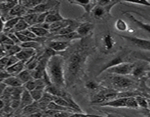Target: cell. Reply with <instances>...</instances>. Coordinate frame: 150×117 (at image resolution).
<instances>
[{
  "label": "cell",
  "mask_w": 150,
  "mask_h": 117,
  "mask_svg": "<svg viewBox=\"0 0 150 117\" xmlns=\"http://www.w3.org/2000/svg\"><path fill=\"white\" fill-rule=\"evenodd\" d=\"M42 0H22V1H18V4H21L22 7L26 8V10H32L35 8L37 5L40 4L42 2Z\"/></svg>",
  "instance_id": "484cf974"
},
{
  "label": "cell",
  "mask_w": 150,
  "mask_h": 117,
  "mask_svg": "<svg viewBox=\"0 0 150 117\" xmlns=\"http://www.w3.org/2000/svg\"><path fill=\"white\" fill-rule=\"evenodd\" d=\"M146 67L144 65H135L131 75L135 77H139L142 76L146 72Z\"/></svg>",
  "instance_id": "836d02e7"
},
{
  "label": "cell",
  "mask_w": 150,
  "mask_h": 117,
  "mask_svg": "<svg viewBox=\"0 0 150 117\" xmlns=\"http://www.w3.org/2000/svg\"><path fill=\"white\" fill-rule=\"evenodd\" d=\"M19 33L22 34L23 35H24V36L27 37L28 38H29V39H39V37H37L36 35H35V34L33 33V32H32V31L30 30V29L28 28L27 29H25V30L22 31V32H19Z\"/></svg>",
  "instance_id": "ab89813d"
},
{
  "label": "cell",
  "mask_w": 150,
  "mask_h": 117,
  "mask_svg": "<svg viewBox=\"0 0 150 117\" xmlns=\"http://www.w3.org/2000/svg\"><path fill=\"white\" fill-rule=\"evenodd\" d=\"M72 113L70 111H58L54 114V117H69Z\"/></svg>",
  "instance_id": "f6af8a7d"
},
{
  "label": "cell",
  "mask_w": 150,
  "mask_h": 117,
  "mask_svg": "<svg viewBox=\"0 0 150 117\" xmlns=\"http://www.w3.org/2000/svg\"><path fill=\"white\" fill-rule=\"evenodd\" d=\"M125 62H127V61H125V56L123 55V54H120V55H118L117 56H116L115 58H112V59H111V61H108L107 64H105V65L104 66V67L101 69L100 71L98 73V75H100L101 73H103L104 71H106L108 69L111 68V67H114V66L116 65H118V64H122V63Z\"/></svg>",
  "instance_id": "4fadbf2b"
},
{
  "label": "cell",
  "mask_w": 150,
  "mask_h": 117,
  "mask_svg": "<svg viewBox=\"0 0 150 117\" xmlns=\"http://www.w3.org/2000/svg\"><path fill=\"white\" fill-rule=\"evenodd\" d=\"M60 2L58 1H42L34 9L28 10L27 13H42L50 11L54 8Z\"/></svg>",
  "instance_id": "ba28073f"
},
{
  "label": "cell",
  "mask_w": 150,
  "mask_h": 117,
  "mask_svg": "<svg viewBox=\"0 0 150 117\" xmlns=\"http://www.w3.org/2000/svg\"><path fill=\"white\" fill-rule=\"evenodd\" d=\"M36 50L29 49V48H21V50L15 56L17 57L19 61H23L26 63L31 58H33L35 56H36Z\"/></svg>",
  "instance_id": "8fae6325"
},
{
  "label": "cell",
  "mask_w": 150,
  "mask_h": 117,
  "mask_svg": "<svg viewBox=\"0 0 150 117\" xmlns=\"http://www.w3.org/2000/svg\"><path fill=\"white\" fill-rule=\"evenodd\" d=\"M70 4H76V5L81 6L83 8L85 11V14L89 15L92 12V9L95 7V6L97 4V1H77V0H73V1H68Z\"/></svg>",
  "instance_id": "7c38bea8"
},
{
  "label": "cell",
  "mask_w": 150,
  "mask_h": 117,
  "mask_svg": "<svg viewBox=\"0 0 150 117\" xmlns=\"http://www.w3.org/2000/svg\"><path fill=\"white\" fill-rule=\"evenodd\" d=\"M81 61V56L78 52L73 53L70 56L67 70H68L69 75L71 78H74L78 74L79 70H80Z\"/></svg>",
  "instance_id": "3957f363"
},
{
  "label": "cell",
  "mask_w": 150,
  "mask_h": 117,
  "mask_svg": "<svg viewBox=\"0 0 150 117\" xmlns=\"http://www.w3.org/2000/svg\"><path fill=\"white\" fill-rule=\"evenodd\" d=\"M121 1H117V2L114 3V4H111L109 6H107V7H103V6H101L100 4H98L97 3L96 5L95 6L93 9H92V12L91 13H92V16L97 20H102V19L104 18V17L107 16V15H110L111 13V10L112 9V7H114L115 4H118V3H120Z\"/></svg>",
  "instance_id": "5b68a950"
},
{
  "label": "cell",
  "mask_w": 150,
  "mask_h": 117,
  "mask_svg": "<svg viewBox=\"0 0 150 117\" xmlns=\"http://www.w3.org/2000/svg\"><path fill=\"white\" fill-rule=\"evenodd\" d=\"M8 59L9 56H4L0 58V70H6Z\"/></svg>",
  "instance_id": "ee69618b"
},
{
  "label": "cell",
  "mask_w": 150,
  "mask_h": 117,
  "mask_svg": "<svg viewBox=\"0 0 150 117\" xmlns=\"http://www.w3.org/2000/svg\"><path fill=\"white\" fill-rule=\"evenodd\" d=\"M18 61L19 60L18 59V58L16 56H9V59H8V61H7L6 69H7V67H10V66L15 64L16 63H17Z\"/></svg>",
  "instance_id": "bcb514c9"
},
{
  "label": "cell",
  "mask_w": 150,
  "mask_h": 117,
  "mask_svg": "<svg viewBox=\"0 0 150 117\" xmlns=\"http://www.w3.org/2000/svg\"><path fill=\"white\" fill-rule=\"evenodd\" d=\"M26 62L23 61H18L17 63H16L13 65L7 67L6 69V71L11 75H17L19 73L23 70V68L25 67Z\"/></svg>",
  "instance_id": "e0dca14e"
},
{
  "label": "cell",
  "mask_w": 150,
  "mask_h": 117,
  "mask_svg": "<svg viewBox=\"0 0 150 117\" xmlns=\"http://www.w3.org/2000/svg\"><path fill=\"white\" fill-rule=\"evenodd\" d=\"M34 102V100L32 99V97H31L30 93L29 91L26 90L25 89H23L20 98V108L23 109L24 107L27 106V105H31Z\"/></svg>",
  "instance_id": "2e32d148"
},
{
  "label": "cell",
  "mask_w": 150,
  "mask_h": 117,
  "mask_svg": "<svg viewBox=\"0 0 150 117\" xmlns=\"http://www.w3.org/2000/svg\"><path fill=\"white\" fill-rule=\"evenodd\" d=\"M2 48L4 49V52H5L6 56H15L17 53H18L21 50V48L18 45H3Z\"/></svg>",
  "instance_id": "cb8c5ba5"
},
{
  "label": "cell",
  "mask_w": 150,
  "mask_h": 117,
  "mask_svg": "<svg viewBox=\"0 0 150 117\" xmlns=\"http://www.w3.org/2000/svg\"><path fill=\"white\" fill-rule=\"evenodd\" d=\"M105 116H98L95 115V117H119L118 116L115 115L114 113H105Z\"/></svg>",
  "instance_id": "816d5d0a"
},
{
  "label": "cell",
  "mask_w": 150,
  "mask_h": 117,
  "mask_svg": "<svg viewBox=\"0 0 150 117\" xmlns=\"http://www.w3.org/2000/svg\"><path fill=\"white\" fill-rule=\"evenodd\" d=\"M1 48H2V46H1V44H0V49H1Z\"/></svg>",
  "instance_id": "91938a15"
},
{
  "label": "cell",
  "mask_w": 150,
  "mask_h": 117,
  "mask_svg": "<svg viewBox=\"0 0 150 117\" xmlns=\"http://www.w3.org/2000/svg\"><path fill=\"white\" fill-rule=\"evenodd\" d=\"M28 10L22 7L21 4L18 3L16 5H15L11 10L9 11L8 13V17L9 18H13V17H18V18H22L23 16L27 13Z\"/></svg>",
  "instance_id": "9a60e30c"
},
{
  "label": "cell",
  "mask_w": 150,
  "mask_h": 117,
  "mask_svg": "<svg viewBox=\"0 0 150 117\" xmlns=\"http://www.w3.org/2000/svg\"><path fill=\"white\" fill-rule=\"evenodd\" d=\"M19 106H20V99H12V100L10 102V108L16 109Z\"/></svg>",
  "instance_id": "c3c4849f"
},
{
  "label": "cell",
  "mask_w": 150,
  "mask_h": 117,
  "mask_svg": "<svg viewBox=\"0 0 150 117\" xmlns=\"http://www.w3.org/2000/svg\"><path fill=\"white\" fill-rule=\"evenodd\" d=\"M18 3V1H0V13L8 15L9 11Z\"/></svg>",
  "instance_id": "44dd1931"
},
{
  "label": "cell",
  "mask_w": 150,
  "mask_h": 117,
  "mask_svg": "<svg viewBox=\"0 0 150 117\" xmlns=\"http://www.w3.org/2000/svg\"><path fill=\"white\" fill-rule=\"evenodd\" d=\"M118 97V93L114 91H108V92H100L99 94L93 97L92 99V103L102 104L108 101L113 100Z\"/></svg>",
  "instance_id": "8992f818"
},
{
  "label": "cell",
  "mask_w": 150,
  "mask_h": 117,
  "mask_svg": "<svg viewBox=\"0 0 150 117\" xmlns=\"http://www.w3.org/2000/svg\"><path fill=\"white\" fill-rule=\"evenodd\" d=\"M4 22L1 18H0V33L4 32Z\"/></svg>",
  "instance_id": "db71d44e"
},
{
  "label": "cell",
  "mask_w": 150,
  "mask_h": 117,
  "mask_svg": "<svg viewBox=\"0 0 150 117\" xmlns=\"http://www.w3.org/2000/svg\"><path fill=\"white\" fill-rule=\"evenodd\" d=\"M120 3H127V4H141V5L150 7V1H146V0H142V1H121Z\"/></svg>",
  "instance_id": "7bdbcfd3"
},
{
  "label": "cell",
  "mask_w": 150,
  "mask_h": 117,
  "mask_svg": "<svg viewBox=\"0 0 150 117\" xmlns=\"http://www.w3.org/2000/svg\"><path fill=\"white\" fill-rule=\"evenodd\" d=\"M34 34L37 36V37L39 38H42L43 37L47 36L48 34L50 33V32L47 29H44V28L40 27V26H30L29 28Z\"/></svg>",
  "instance_id": "4316f807"
},
{
  "label": "cell",
  "mask_w": 150,
  "mask_h": 117,
  "mask_svg": "<svg viewBox=\"0 0 150 117\" xmlns=\"http://www.w3.org/2000/svg\"><path fill=\"white\" fill-rule=\"evenodd\" d=\"M39 13H26L25 16L22 17V18L26 22L28 25L30 26H33L36 24L37 19H38Z\"/></svg>",
  "instance_id": "83f0119b"
},
{
  "label": "cell",
  "mask_w": 150,
  "mask_h": 117,
  "mask_svg": "<svg viewBox=\"0 0 150 117\" xmlns=\"http://www.w3.org/2000/svg\"><path fill=\"white\" fill-rule=\"evenodd\" d=\"M135 65L136 64H133V63L125 62L111 67V68L108 69L106 71L108 72V73L115 75L125 76L131 74Z\"/></svg>",
  "instance_id": "7a4b0ae2"
},
{
  "label": "cell",
  "mask_w": 150,
  "mask_h": 117,
  "mask_svg": "<svg viewBox=\"0 0 150 117\" xmlns=\"http://www.w3.org/2000/svg\"><path fill=\"white\" fill-rule=\"evenodd\" d=\"M70 42H67V41L62 40H51L47 42V46L48 48L53 50L54 51H64L70 46Z\"/></svg>",
  "instance_id": "30bf717a"
},
{
  "label": "cell",
  "mask_w": 150,
  "mask_h": 117,
  "mask_svg": "<svg viewBox=\"0 0 150 117\" xmlns=\"http://www.w3.org/2000/svg\"><path fill=\"white\" fill-rule=\"evenodd\" d=\"M6 88H7L6 84H4V83H3V81L0 82V97L2 96L3 93H4V90H5Z\"/></svg>",
  "instance_id": "f907efd6"
},
{
  "label": "cell",
  "mask_w": 150,
  "mask_h": 117,
  "mask_svg": "<svg viewBox=\"0 0 150 117\" xmlns=\"http://www.w3.org/2000/svg\"><path fill=\"white\" fill-rule=\"evenodd\" d=\"M144 115L146 116H148V117H150V110H149V111H147V113H145Z\"/></svg>",
  "instance_id": "9f6ffc18"
},
{
  "label": "cell",
  "mask_w": 150,
  "mask_h": 117,
  "mask_svg": "<svg viewBox=\"0 0 150 117\" xmlns=\"http://www.w3.org/2000/svg\"><path fill=\"white\" fill-rule=\"evenodd\" d=\"M28 28H29V25L26 23V22L22 18H21L20 20H19L18 22L17 23V24L16 25V26L13 28V29L10 32H13V33H16V32H22V31L25 30V29H27Z\"/></svg>",
  "instance_id": "f546056e"
},
{
  "label": "cell",
  "mask_w": 150,
  "mask_h": 117,
  "mask_svg": "<svg viewBox=\"0 0 150 117\" xmlns=\"http://www.w3.org/2000/svg\"><path fill=\"white\" fill-rule=\"evenodd\" d=\"M3 83L6 84L7 86H10V87H21L23 86V83L21 82V80L18 78L16 75H11L8 77L7 78L4 79L3 80Z\"/></svg>",
  "instance_id": "7402d4cb"
},
{
  "label": "cell",
  "mask_w": 150,
  "mask_h": 117,
  "mask_svg": "<svg viewBox=\"0 0 150 117\" xmlns=\"http://www.w3.org/2000/svg\"><path fill=\"white\" fill-rule=\"evenodd\" d=\"M59 4L60 3H59L54 8H53L52 10L50 11L49 14L46 16L45 23H56V22L61 21V20H63L65 19L64 18H63L61 14H60Z\"/></svg>",
  "instance_id": "9c48e42d"
},
{
  "label": "cell",
  "mask_w": 150,
  "mask_h": 117,
  "mask_svg": "<svg viewBox=\"0 0 150 117\" xmlns=\"http://www.w3.org/2000/svg\"><path fill=\"white\" fill-rule=\"evenodd\" d=\"M119 36L122 39H125L130 43L136 45L138 48L144 50V51H150V40L142 39V38L136 37H130L127 35H122L119 34Z\"/></svg>",
  "instance_id": "277c9868"
},
{
  "label": "cell",
  "mask_w": 150,
  "mask_h": 117,
  "mask_svg": "<svg viewBox=\"0 0 150 117\" xmlns=\"http://www.w3.org/2000/svg\"><path fill=\"white\" fill-rule=\"evenodd\" d=\"M21 18L18 17H13L7 19L5 22H4V33L7 32H10L13 29V28L16 26L18 20H20Z\"/></svg>",
  "instance_id": "d4e9b609"
},
{
  "label": "cell",
  "mask_w": 150,
  "mask_h": 117,
  "mask_svg": "<svg viewBox=\"0 0 150 117\" xmlns=\"http://www.w3.org/2000/svg\"><path fill=\"white\" fill-rule=\"evenodd\" d=\"M23 86L24 87L23 89L29 91V92H31V91L34 90L36 88V80H35V79H31L30 80L25 83Z\"/></svg>",
  "instance_id": "f35d334b"
},
{
  "label": "cell",
  "mask_w": 150,
  "mask_h": 117,
  "mask_svg": "<svg viewBox=\"0 0 150 117\" xmlns=\"http://www.w3.org/2000/svg\"><path fill=\"white\" fill-rule=\"evenodd\" d=\"M1 13H0V18H1Z\"/></svg>",
  "instance_id": "94428289"
},
{
  "label": "cell",
  "mask_w": 150,
  "mask_h": 117,
  "mask_svg": "<svg viewBox=\"0 0 150 117\" xmlns=\"http://www.w3.org/2000/svg\"><path fill=\"white\" fill-rule=\"evenodd\" d=\"M82 37H81L77 32H71V33L67 34V35H57L52 38V39H55L57 40H62V41H67V42H71V40L76 39H80Z\"/></svg>",
  "instance_id": "ffe728a7"
},
{
  "label": "cell",
  "mask_w": 150,
  "mask_h": 117,
  "mask_svg": "<svg viewBox=\"0 0 150 117\" xmlns=\"http://www.w3.org/2000/svg\"><path fill=\"white\" fill-rule=\"evenodd\" d=\"M103 47L106 51H110L114 48V45L116 44L115 40L111 34H106L103 37Z\"/></svg>",
  "instance_id": "603a6c76"
},
{
  "label": "cell",
  "mask_w": 150,
  "mask_h": 117,
  "mask_svg": "<svg viewBox=\"0 0 150 117\" xmlns=\"http://www.w3.org/2000/svg\"><path fill=\"white\" fill-rule=\"evenodd\" d=\"M125 14L126 16H127V17L132 22H133L136 26H139V27L140 28V29H142V30L145 31V32L150 34V24H149V23H144V22L141 21V20H139V19L136 18V17H134V16L132 14H130V13H126Z\"/></svg>",
  "instance_id": "d6986e66"
},
{
  "label": "cell",
  "mask_w": 150,
  "mask_h": 117,
  "mask_svg": "<svg viewBox=\"0 0 150 117\" xmlns=\"http://www.w3.org/2000/svg\"><path fill=\"white\" fill-rule=\"evenodd\" d=\"M126 105H127V108H134V109L139 108V105H138L137 101H136L135 97H127Z\"/></svg>",
  "instance_id": "74e56055"
},
{
  "label": "cell",
  "mask_w": 150,
  "mask_h": 117,
  "mask_svg": "<svg viewBox=\"0 0 150 117\" xmlns=\"http://www.w3.org/2000/svg\"><path fill=\"white\" fill-rule=\"evenodd\" d=\"M29 93H30V95L34 102H38L43 96L44 91L39 90V89H34V90L29 92Z\"/></svg>",
  "instance_id": "d590c367"
},
{
  "label": "cell",
  "mask_w": 150,
  "mask_h": 117,
  "mask_svg": "<svg viewBox=\"0 0 150 117\" xmlns=\"http://www.w3.org/2000/svg\"><path fill=\"white\" fill-rule=\"evenodd\" d=\"M93 29V24L89 22H85V23H81L79 27L76 29V32L80 35L81 37H84L88 35L90 33L91 31Z\"/></svg>",
  "instance_id": "ac0fdd59"
},
{
  "label": "cell",
  "mask_w": 150,
  "mask_h": 117,
  "mask_svg": "<svg viewBox=\"0 0 150 117\" xmlns=\"http://www.w3.org/2000/svg\"><path fill=\"white\" fill-rule=\"evenodd\" d=\"M86 87L91 90H95L99 87V84L95 80H89L86 83Z\"/></svg>",
  "instance_id": "b9f144b4"
},
{
  "label": "cell",
  "mask_w": 150,
  "mask_h": 117,
  "mask_svg": "<svg viewBox=\"0 0 150 117\" xmlns=\"http://www.w3.org/2000/svg\"><path fill=\"white\" fill-rule=\"evenodd\" d=\"M22 111H23V115H26V116H29L31 115V114L34 113L35 112H38V111H40V109L38 108L36 105H35V103H32L31 105H27V106L24 107V108L22 109Z\"/></svg>",
  "instance_id": "1f68e13d"
},
{
  "label": "cell",
  "mask_w": 150,
  "mask_h": 117,
  "mask_svg": "<svg viewBox=\"0 0 150 117\" xmlns=\"http://www.w3.org/2000/svg\"><path fill=\"white\" fill-rule=\"evenodd\" d=\"M0 44L1 46L7 45H15L14 42L7 36V34L3 33V32L0 33Z\"/></svg>",
  "instance_id": "8d00e7d4"
},
{
  "label": "cell",
  "mask_w": 150,
  "mask_h": 117,
  "mask_svg": "<svg viewBox=\"0 0 150 117\" xmlns=\"http://www.w3.org/2000/svg\"><path fill=\"white\" fill-rule=\"evenodd\" d=\"M115 27L117 30L121 31V32H125L128 29V25L122 19H117L115 23Z\"/></svg>",
  "instance_id": "e575fe53"
},
{
  "label": "cell",
  "mask_w": 150,
  "mask_h": 117,
  "mask_svg": "<svg viewBox=\"0 0 150 117\" xmlns=\"http://www.w3.org/2000/svg\"><path fill=\"white\" fill-rule=\"evenodd\" d=\"M146 85H147V86H149L150 88V78L147 80V82H146Z\"/></svg>",
  "instance_id": "6f0895ef"
},
{
  "label": "cell",
  "mask_w": 150,
  "mask_h": 117,
  "mask_svg": "<svg viewBox=\"0 0 150 117\" xmlns=\"http://www.w3.org/2000/svg\"><path fill=\"white\" fill-rule=\"evenodd\" d=\"M20 46L21 48H29V49H34L37 51V49L40 48V44L39 41L33 40L21 43Z\"/></svg>",
  "instance_id": "4dcf8cb0"
},
{
  "label": "cell",
  "mask_w": 150,
  "mask_h": 117,
  "mask_svg": "<svg viewBox=\"0 0 150 117\" xmlns=\"http://www.w3.org/2000/svg\"><path fill=\"white\" fill-rule=\"evenodd\" d=\"M4 108V102L2 99L0 98V111Z\"/></svg>",
  "instance_id": "11a10c76"
},
{
  "label": "cell",
  "mask_w": 150,
  "mask_h": 117,
  "mask_svg": "<svg viewBox=\"0 0 150 117\" xmlns=\"http://www.w3.org/2000/svg\"><path fill=\"white\" fill-rule=\"evenodd\" d=\"M11 76V75L9 74L6 70H0V80H4V79L7 78L8 77Z\"/></svg>",
  "instance_id": "681fc988"
},
{
  "label": "cell",
  "mask_w": 150,
  "mask_h": 117,
  "mask_svg": "<svg viewBox=\"0 0 150 117\" xmlns=\"http://www.w3.org/2000/svg\"><path fill=\"white\" fill-rule=\"evenodd\" d=\"M136 101H137V103L139 107H141L142 108H144V109H148L149 108V103H148V99H146V97L141 95H137V96L135 97Z\"/></svg>",
  "instance_id": "d6a6232c"
},
{
  "label": "cell",
  "mask_w": 150,
  "mask_h": 117,
  "mask_svg": "<svg viewBox=\"0 0 150 117\" xmlns=\"http://www.w3.org/2000/svg\"><path fill=\"white\" fill-rule=\"evenodd\" d=\"M27 116H29V117H42V113H41L40 111H38V112L34 113Z\"/></svg>",
  "instance_id": "f5cc1de1"
},
{
  "label": "cell",
  "mask_w": 150,
  "mask_h": 117,
  "mask_svg": "<svg viewBox=\"0 0 150 117\" xmlns=\"http://www.w3.org/2000/svg\"><path fill=\"white\" fill-rule=\"evenodd\" d=\"M123 116H124V117H131V116H125V115Z\"/></svg>",
  "instance_id": "680465c9"
},
{
  "label": "cell",
  "mask_w": 150,
  "mask_h": 117,
  "mask_svg": "<svg viewBox=\"0 0 150 117\" xmlns=\"http://www.w3.org/2000/svg\"><path fill=\"white\" fill-rule=\"evenodd\" d=\"M111 80L114 86L118 89H127L131 87L133 85V81L131 79L122 75H114L113 77H111Z\"/></svg>",
  "instance_id": "52a82bcc"
},
{
  "label": "cell",
  "mask_w": 150,
  "mask_h": 117,
  "mask_svg": "<svg viewBox=\"0 0 150 117\" xmlns=\"http://www.w3.org/2000/svg\"><path fill=\"white\" fill-rule=\"evenodd\" d=\"M127 97H119L100 104L101 106H108L112 108H127L126 102H127Z\"/></svg>",
  "instance_id": "5bb4252c"
},
{
  "label": "cell",
  "mask_w": 150,
  "mask_h": 117,
  "mask_svg": "<svg viewBox=\"0 0 150 117\" xmlns=\"http://www.w3.org/2000/svg\"><path fill=\"white\" fill-rule=\"evenodd\" d=\"M134 56L136 58H139V59H142L147 62L148 64H150V56L146 55V54H142V53H137V54H134Z\"/></svg>",
  "instance_id": "60d3db41"
},
{
  "label": "cell",
  "mask_w": 150,
  "mask_h": 117,
  "mask_svg": "<svg viewBox=\"0 0 150 117\" xmlns=\"http://www.w3.org/2000/svg\"><path fill=\"white\" fill-rule=\"evenodd\" d=\"M18 77V78L21 80L23 85L25 83H26L27 81L30 80L31 79H33L32 78V75H31L30 71L28 70H22L21 73H19L18 74L16 75Z\"/></svg>",
  "instance_id": "f1b7e54d"
},
{
  "label": "cell",
  "mask_w": 150,
  "mask_h": 117,
  "mask_svg": "<svg viewBox=\"0 0 150 117\" xmlns=\"http://www.w3.org/2000/svg\"><path fill=\"white\" fill-rule=\"evenodd\" d=\"M6 34H7V36L10 38V39L14 42L15 45H18V43H20V41L18 40V37H16V35H15V33H13V32H7Z\"/></svg>",
  "instance_id": "7dc6e473"
},
{
  "label": "cell",
  "mask_w": 150,
  "mask_h": 117,
  "mask_svg": "<svg viewBox=\"0 0 150 117\" xmlns=\"http://www.w3.org/2000/svg\"><path fill=\"white\" fill-rule=\"evenodd\" d=\"M64 64V58L62 56L55 54L48 58L45 67V71L49 77L51 84L59 89H63L66 83Z\"/></svg>",
  "instance_id": "6da1fadb"
}]
</instances>
